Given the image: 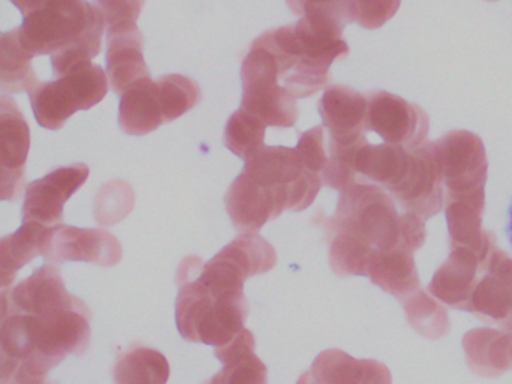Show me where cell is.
<instances>
[{
	"mask_svg": "<svg viewBox=\"0 0 512 384\" xmlns=\"http://www.w3.org/2000/svg\"><path fill=\"white\" fill-rule=\"evenodd\" d=\"M113 377L116 384H167L169 360L152 348H131L118 357Z\"/></svg>",
	"mask_w": 512,
	"mask_h": 384,
	"instance_id": "cell-30",
	"label": "cell"
},
{
	"mask_svg": "<svg viewBox=\"0 0 512 384\" xmlns=\"http://www.w3.org/2000/svg\"><path fill=\"white\" fill-rule=\"evenodd\" d=\"M317 108L331 140L355 141L367 132V95L335 84L323 93Z\"/></svg>",
	"mask_w": 512,
	"mask_h": 384,
	"instance_id": "cell-21",
	"label": "cell"
},
{
	"mask_svg": "<svg viewBox=\"0 0 512 384\" xmlns=\"http://www.w3.org/2000/svg\"><path fill=\"white\" fill-rule=\"evenodd\" d=\"M344 26L328 18L301 17L256 39L274 54L280 80L295 98H308L329 86L332 63L349 54Z\"/></svg>",
	"mask_w": 512,
	"mask_h": 384,
	"instance_id": "cell-2",
	"label": "cell"
},
{
	"mask_svg": "<svg viewBox=\"0 0 512 384\" xmlns=\"http://www.w3.org/2000/svg\"><path fill=\"white\" fill-rule=\"evenodd\" d=\"M412 165V150L395 144H371L362 137L352 155L356 176L371 180L391 194L403 183Z\"/></svg>",
	"mask_w": 512,
	"mask_h": 384,
	"instance_id": "cell-20",
	"label": "cell"
},
{
	"mask_svg": "<svg viewBox=\"0 0 512 384\" xmlns=\"http://www.w3.org/2000/svg\"><path fill=\"white\" fill-rule=\"evenodd\" d=\"M463 348L470 369L484 377H497L512 366V333L505 330H470Z\"/></svg>",
	"mask_w": 512,
	"mask_h": 384,
	"instance_id": "cell-27",
	"label": "cell"
},
{
	"mask_svg": "<svg viewBox=\"0 0 512 384\" xmlns=\"http://www.w3.org/2000/svg\"><path fill=\"white\" fill-rule=\"evenodd\" d=\"M404 212L422 219L433 218L445 206V188L430 141L412 150V165L398 188L391 192Z\"/></svg>",
	"mask_w": 512,
	"mask_h": 384,
	"instance_id": "cell-16",
	"label": "cell"
},
{
	"mask_svg": "<svg viewBox=\"0 0 512 384\" xmlns=\"http://www.w3.org/2000/svg\"><path fill=\"white\" fill-rule=\"evenodd\" d=\"M487 258L464 246H451L448 260L436 270L428 284V291L440 302L464 309L478 282V273L484 269Z\"/></svg>",
	"mask_w": 512,
	"mask_h": 384,
	"instance_id": "cell-19",
	"label": "cell"
},
{
	"mask_svg": "<svg viewBox=\"0 0 512 384\" xmlns=\"http://www.w3.org/2000/svg\"><path fill=\"white\" fill-rule=\"evenodd\" d=\"M296 150L301 155L305 167L322 176L323 168H325L326 162H328L323 126H316V128L304 132L301 138H299Z\"/></svg>",
	"mask_w": 512,
	"mask_h": 384,
	"instance_id": "cell-38",
	"label": "cell"
},
{
	"mask_svg": "<svg viewBox=\"0 0 512 384\" xmlns=\"http://www.w3.org/2000/svg\"><path fill=\"white\" fill-rule=\"evenodd\" d=\"M266 128L268 125L262 119L241 107L227 120L224 144L230 152L247 161L265 146Z\"/></svg>",
	"mask_w": 512,
	"mask_h": 384,
	"instance_id": "cell-31",
	"label": "cell"
},
{
	"mask_svg": "<svg viewBox=\"0 0 512 384\" xmlns=\"http://www.w3.org/2000/svg\"><path fill=\"white\" fill-rule=\"evenodd\" d=\"M89 177L86 164H73L68 167L56 168L43 179L29 183L23 204V222L53 227L62 222L64 206Z\"/></svg>",
	"mask_w": 512,
	"mask_h": 384,
	"instance_id": "cell-13",
	"label": "cell"
},
{
	"mask_svg": "<svg viewBox=\"0 0 512 384\" xmlns=\"http://www.w3.org/2000/svg\"><path fill=\"white\" fill-rule=\"evenodd\" d=\"M34 54L23 45L19 29L5 32L0 39V87L4 93L29 92L38 83L32 68Z\"/></svg>",
	"mask_w": 512,
	"mask_h": 384,
	"instance_id": "cell-29",
	"label": "cell"
},
{
	"mask_svg": "<svg viewBox=\"0 0 512 384\" xmlns=\"http://www.w3.org/2000/svg\"><path fill=\"white\" fill-rule=\"evenodd\" d=\"M245 173L260 185L283 195L287 210L301 212L316 200L323 179L308 170L298 150L283 146H263L245 161Z\"/></svg>",
	"mask_w": 512,
	"mask_h": 384,
	"instance_id": "cell-8",
	"label": "cell"
},
{
	"mask_svg": "<svg viewBox=\"0 0 512 384\" xmlns=\"http://www.w3.org/2000/svg\"><path fill=\"white\" fill-rule=\"evenodd\" d=\"M2 384H56L47 381V378L32 377V375L23 374V372H13V374L2 377Z\"/></svg>",
	"mask_w": 512,
	"mask_h": 384,
	"instance_id": "cell-39",
	"label": "cell"
},
{
	"mask_svg": "<svg viewBox=\"0 0 512 384\" xmlns=\"http://www.w3.org/2000/svg\"><path fill=\"white\" fill-rule=\"evenodd\" d=\"M241 80L242 108L268 126H295L299 116L296 98L280 84L277 60L268 48L253 42L242 62Z\"/></svg>",
	"mask_w": 512,
	"mask_h": 384,
	"instance_id": "cell-7",
	"label": "cell"
},
{
	"mask_svg": "<svg viewBox=\"0 0 512 384\" xmlns=\"http://www.w3.org/2000/svg\"><path fill=\"white\" fill-rule=\"evenodd\" d=\"M410 326L425 338H443L449 332V318L445 308L431 299L421 288L401 300Z\"/></svg>",
	"mask_w": 512,
	"mask_h": 384,
	"instance_id": "cell-32",
	"label": "cell"
},
{
	"mask_svg": "<svg viewBox=\"0 0 512 384\" xmlns=\"http://www.w3.org/2000/svg\"><path fill=\"white\" fill-rule=\"evenodd\" d=\"M506 237H508L509 243L512 246V201L509 204L508 209V221H506Z\"/></svg>",
	"mask_w": 512,
	"mask_h": 384,
	"instance_id": "cell-42",
	"label": "cell"
},
{
	"mask_svg": "<svg viewBox=\"0 0 512 384\" xmlns=\"http://www.w3.org/2000/svg\"><path fill=\"white\" fill-rule=\"evenodd\" d=\"M356 21L365 29H379L388 23L400 8L401 0H353Z\"/></svg>",
	"mask_w": 512,
	"mask_h": 384,
	"instance_id": "cell-37",
	"label": "cell"
},
{
	"mask_svg": "<svg viewBox=\"0 0 512 384\" xmlns=\"http://www.w3.org/2000/svg\"><path fill=\"white\" fill-rule=\"evenodd\" d=\"M296 384H322L314 378V375L310 372H304V374L299 377L298 383Z\"/></svg>",
	"mask_w": 512,
	"mask_h": 384,
	"instance_id": "cell-41",
	"label": "cell"
},
{
	"mask_svg": "<svg viewBox=\"0 0 512 384\" xmlns=\"http://www.w3.org/2000/svg\"><path fill=\"white\" fill-rule=\"evenodd\" d=\"M104 27L100 11L88 0H44L26 15L19 35L34 56L82 50L97 57Z\"/></svg>",
	"mask_w": 512,
	"mask_h": 384,
	"instance_id": "cell-4",
	"label": "cell"
},
{
	"mask_svg": "<svg viewBox=\"0 0 512 384\" xmlns=\"http://www.w3.org/2000/svg\"><path fill=\"white\" fill-rule=\"evenodd\" d=\"M290 11L301 17L328 18L341 26L356 21L353 0H286Z\"/></svg>",
	"mask_w": 512,
	"mask_h": 384,
	"instance_id": "cell-35",
	"label": "cell"
},
{
	"mask_svg": "<svg viewBox=\"0 0 512 384\" xmlns=\"http://www.w3.org/2000/svg\"><path fill=\"white\" fill-rule=\"evenodd\" d=\"M274 246L259 234L242 233L203 264L200 278L226 291H244L250 276L262 275L277 264Z\"/></svg>",
	"mask_w": 512,
	"mask_h": 384,
	"instance_id": "cell-9",
	"label": "cell"
},
{
	"mask_svg": "<svg viewBox=\"0 0 512 384\" xmlns=\"http://www.w3.org/2000/svg\"><path fill=\"white\" fill-rule=\"evenodd\" d=\"M428 128L427 113L418 105L385 90L368 93L365 129L376 132L383 143L415 150L427 143Z\"/></svg>",
	"mask_w": 512,
	"mask_h": 384,
	"instance_id": "cell-11",
	"label": "cell"
},
{
	"mask_svg": "<svg viewBox=\"0 0 512 384\" xmlns=\"http://www.w3.org/2000/svg\"><path fill=\"white\" fill-rule=\"evenodd\" d=\"M109 33L137 26L145 0H94Z\"/></svg>",
	"mask_w": 512,
	"mask_h": 384,
	"instance_id": "cell-36",
	"label": "cell"
},
{
	"mask_svg": "<svg viewBox=\"0 0 512 384\" xmlns=\"http://www.w3.org/2000/svg\"><path fill=\"white\" fill-rule=\"evenodd\" d=\"M164 122H173L196 107L202 99L199 84L181 74L164 75L158 80Z\"/></svg>",
	"mask_w": 512,
	"mask_h": 384,
	"instance_id": "cell-33",
	"label": "cell"
},
{
	"mask_svg": "<svg viewBox=\"0 0 512 384\" xmlns=\"http://www.w3.org/2000/svg\"><path fill=\"white\" fill-rule=\"evenodd\" d=\"M49 228L47 225L38 224V222H23L22 227L16 233L2 239L0 242V279H2L4 290L13 284L17 272L23 266L44 254Z\"/></svg>",
	"mask_w": 512,
	"mask_h": 384,
	"instance_id": "cell-28",
	"label": "cell"
},
{
	"mask_svg": "<svg viewBox=\"0 0 512 384\" xmlns=\"http://www.w3.org/2000/svg\"><path fill=\"white\" fill-rule=\"evenodd\" d=\"M199 257L182 260L176 275V324L184 339L223 347L245 329L250 312L244 291H223L200 278Z\"/></svg>",
	"mask_w": 512,
	"mask_h": 384,
	"instance_id": "cell-3",
	"label": "cell"
},
{
	"mask_svg": "<svg viewBox=\"0 0 512 384\" xmlns=\"http://www.w3.org/2000/svg\"><path fill=\"white\" fill-rule=\"evenodd\" d=\"M482 272L484 275L476 282L464 311L512 333V257L494 248Z\"/></svg>",
	"mask_w": 512,
	"mask_h": 384,
	"instance_id": "cell-14",
	"label": "cell"
},
{
	"mask_svg": "<svg viewBox=\"0 0 512 384\" xmlns=\"http://www.w3.org/2000/svg\"><path fill=\"white\" fill-rule=\"evenodd\" d=\"M53 81H38L31 90L32 108L43 128L58 131L73 114L91 110L109 92V78L91 59L77 60Z\"/></svg>",
	"mask_w": 512,
	"mask_h": 384,
	"instance_id": "cell-6",
	"label": "cell"
},
{
	"mask_svg": "<svg viewBox=\"0 0 512 384\" xmlns=\"http://www.w3.org/2000/svg\"><path fill=\"white\" fill-rule=\"evenodd\" d=\"M31 129L19 105L8 95L0 98V168L2 200L16 201L26 177Z\"/></svg>",
	"mask_w": 512,
	"mask_h": 384,
	"instance_id": "cell-15",
	"label": "cell"
},
{
	"mask_svg": "<svg viewBox=\"0 0 512 384\" xmlns=\"http://www.w3.org/2000/svg\"><path fill=\"white\" fill-rule=\"evenodd\" d=\"M79 297L68 293L61 272L53 263L44 264L13 290L2 291V317L10 314H41L73 305Z\"/></svg>",
	"mask_w": 512,
	"mask_h": 384,
	"instance_id": "cell-18",
	"label": "cell"
},
{
	"mask_svg": "<svg viewBox=\"0 0 512 384\" xmlns=\"http://www.w3.org/2000/svg\"><path fill=\"white\" fill-rule=\"evenodd\" d=\"M50 263L85 261L100 266H116L122 260V245L116 236L103 228H77L53 225L44 248Z\"/></svg>",
	"mask_w": 512,
	"mask_h": 384,
	"instance_id": "cell-12",
	"label": "cell"
},
{
	"mask_svg": "<svg viewBox=\"0 0 512 384\" xmlns=\"http://www.w3.org/2000/svg\"><path fill=\"white\" fill-rule=\"evenodd\" d=\"M160 87L152 78L134 83L125 90L119 104V126L128 135H146L163 125Z\"/></svg>",
	"mask_w": 512,
	"mask_h": 384,
	"instance_id": "cell-25",
	"label": "cell"
},
{
	"mask_svg": "<svg viewBox=\"0 0 512 384\" xmlns=\"http://www.w3.org/2000/svg\"><path fill=\"white\" fill-rule=\"evenodd\" d=\"M224 201L233 227L241 233L257 234L266 222L287 210L283 195L260 185L245 171L233 180Z\"/></svg>",
	"mask_w": 512,
	"mask_h": 384,
	"instance_id": "cell-17",
	"label": "cell"
},
{
	"mask_svg": "<svg viewBox=\"0 0 512 384\" xmlns=\"http://www.w3.org/2000/svg\"><path fill=\"white\" fill-rule=\"evenodd\" d=\"M311 374L322 384H392L391 372L379 360H359L341 350L320 353Z\"/></svg>",
	"mask_w": 512,
	"mask_h": 384,
	"instance_id": "cell-23",
	"label": "cell"
},
{
	"mask_svg": "<svg viewBox=\"0 0 512 384\" xmlns=\"http://www.w3.org/2000/svg\"><path fill=\"white\" fill-rule=\"evenodd\" d=\"M254 345L253 332L244 329L229 344L215 348L224 368L203 384H268V368L254 354Z\"/></svg>",
	"mask_w": 512,
	"mask_h": 384,
	"instance_id": "cell-24",
	"label": "cell"
},
{
	"mask_svg": "<svg viewBox=\"0 0 512 384\" xmlns=\"http://www.w3.org/2000/svg\"><path fill=\"white\" fill-rule=\"evenodd\" d=\"M11 2H13L14 5L23 12V17H26V15L34 12L35 9L40 8L41 3H43L44 0H11Z\"/></svg>",
	"mask_w": 512,
	"mask_h": 384,
	"instance_id": "cell-40",
	"label": "cell"
},
{
	"mask_svg": "<svg viewBox=\"0 0 512 384\" xmlns=\"http://www.w3.org/2000/svg\"><path fill=\"white\" fill-rule=\"evenodd\" d=\"M367 276L377 287L400 300L421 288L413 252L400 248L374 251Z\"/></svg>",
	"mask_w": 512,
	"mask_h": 384,
	"instance_id": "cell-26",
	"label": "cell"
},
{
	"mask_svg": "<svg viewBox=\"0 0 512 384\" xmlns=\"http://www.w3.org/2000/svg\"><path fill=\"white\" fill-rule=\"evenodd\" d=\"M403 219L404 213H398L394 198L382 186L356 182L341 191L325 228L328 236L343 234L382 251L400 248Z\"/></svg>",
	"mask_w": 512,
	"mask_h": 384,
	"instance_id": "cell-5",
	"label": "cell"
},
{
	"mask_svg": "<svg viewBox=\"0 0 512 384\" xmlns=\"http://www.w3.org/2000/svg\"><path fill=\"white\" fill-rule=\"evenodd\" d=\"M143 45L145 41L137 26L107 35V77L119 95L137 81L151 78Z\"/></svg>",
	"mask_w": 512,
	"mask_h": 384,
	"instance_id": "cell-22",
	"label": "cell"
},
{
	"mask_svg": "<svg viewBox=\"0 0 512 384\" xmlns=\"http://www.w3.org/2000/svg\"><path fill=\"white\" fill-rule=\"evenodd\" d=\"M445 195L485 189L488 162L484 144L469 131H452L431 141Z\"/></svg>",
	"mask_w": 512,
	"mask_h": 384,
	"instance_id": "cell-10",
	"label": "cell"
},
{
	"mask_svg": "<svg viewBox=\"0 0 512 384\" xmlns=\"http://www.w3.org/2000/svg\"><path fill=\"white\" fill-rule=\"evenodd\" d=\"M91 317V309L80 299L41 314L2 317V377L23 372L46 378L67 354L85 353L91 342Z\"/></svg>",
	"mask_w": 512,
	"mask_h": 384,
	"instance_id": "cell-1",
	"label": "cell"
},
{
	"mask_svg": "<svg viewBox=\"0 0 512 384\" xmlns=\"http://www.w3.org/2000/svg\"><path fill=\"white\" fill-rule=\"evenodd\" d=\"M134 189L125 180L104 183L95 197V221L100 225H115L124 221L134 209Z\"/></svg>",
	"mask_w": 512,
	"mask_h": 384,
	"instance_id": "cell-34",
	"label": "cell"
}]
</instances>
